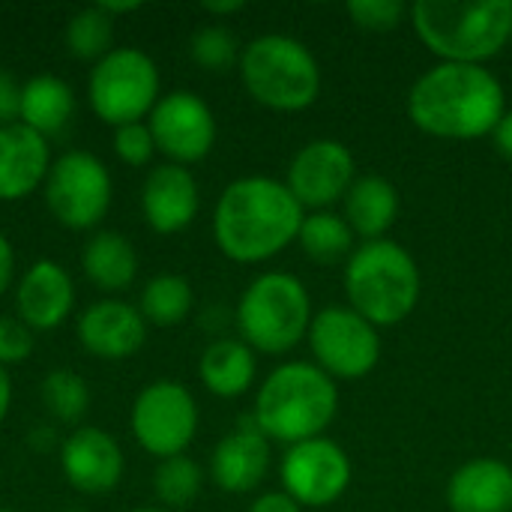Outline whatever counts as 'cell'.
Listing matches in <instances>:
<instances>
[{
	"mask_svg": "<svg viewBox=\"0 0 512 512\" xmlns=\"http://www.w3.org/2000/svg\"><path fill=\"white\" fill-rule=\"evenodd\" d=\"M507 114V93L495 72L474 63H435L408 93L411 123L447 141L492 135Z\"/></svg>",
	"mask_w": 512,
	"mask_h": 512,
	"instance_id": "cell-1",
	"label": "cell"
},
{
	"mask_svg": "<svg viewBox=\"0 0 512 512\" xmlns=\"http://www.w3.org/2000/svg\"><path fill=\"white\" fill-rule=\"evenodd\" d=\"M306 219V210L282 180L240 177L225 186L213 213V237L225 258L261 264L285 252Z\"/></svg>",
	"mask_w": 512,
	"mask_h": 512,
	"instance_id": "cell-2",
	"label": "cell"
},
{
	"mask_svg": "<svg viewBox=\"0 0 512 512\" xmlns=\"http://www.w3.org/2000/svg\"><path fill=\"white\" fill-rule=\"evenodd\" d=\"M339 411V387L315 363L276 366L255 396V426L267 441L303 444L321 438Z\"/></svg>",
	"mask_w": 512,
	"mask_h": 512,
	"instance_id": "cell-3",
	"label": "cell"
},
{
	"mask_svg": "<svg viewBox=\"0 0 512 512\" xmlns=\"http://www.w3.org/2000/svg\"><path fill=\"white\" fill-rule=\"evenodd\" d=\"M411 24L441 63H474L498 57L512 39L510 0H417Z\"/></svg>",
	"mask_w": 512,
	"mask_h": 512,
	"instance_id": "cell-4",
	"label": "cell"
},
{
	"mask_svg": "<svg viewBox=\"0 0 512 512\" xmlns=\"http://www.w3.org/2000/svg\"><path fill=\"white\" fill-rule=\"evenodd\" d=\"M348 306L375 327H396L414 315L423 276L414 255L393 240H369L345 264Z\"/></svg>",
	"mask_w": 512,
	"mask_h": 512,
	"instance_id": "cell-5",
	"label": "cell"
},
{
	"mask_svg": "<svg viewBox=\"0 0 512 512\" xmlns=\"http://www.w3.org/2000/svg\"><path fill=\"white\" fill-rule=\"evenodd\" d=\"M240 78L255 102L273 111H306L321 96V66L294 36L264 33L240 54Z\"/></svg>",
	"mask_w": 512,
	"mask_h": 512,
	"instance_id": "cell-6",
	"label": "cell"
},
{
	"mask_svg": "<svg viewBox=\"0 0 512 512\" xmlns=\"http://www.w3.org/2000/svg\"><path fill=\"white\" fill-rule=\"evenodd\" d=\"M312 300L291 273H261L237 303L240 339L261 354H288L309 336Z\"/></svg>",
	"mask_w": 512,
	"mask_h": 512,
	"instance_id": "cell-7",
	"label": "cell"
},
{
	"mask_svg": "<svg viewBox=\"0 0 512 512\" xmlns=\"http://www.w3.org/2000/svg\"><path fill=\"white\" fill-rule=\"evenodd\" d=\"M87 96L99 120L117 129L141 123L159 102V69L141 48H114L93 66Z\"/></svg>",
	"mask_w": 512,
	"mask_h": 512,
	"instance_id": "cell-8",
	"label": "cell"
},
{
	"mask_svg": "<svg viewBox=\"0 0 512 512\" xmlns=\"http://www.w3.org/2000/svg\"><path fill=\"white\" fill-rule=\"evenodd\" d=\"M306 339L315 366L333 381L366 378L381 360L378 327L357 315L351 306H327L315 312Z\"/></svg>",
	"mask_w": 512,
	"mask_h": 512,
	"instance_id": "cell-9",
	"label": "cell"
},
{
	"mask_svg": "<svg viewBox=\"0 0 512 512\" xmlns=\"http://www.w3.org/2000/svg\"><path fill=\"white\" fill-rule=\"evenodd\" d=\"M45 204L51 216L72 231L99 225L111 207L108 168L93 153H63L45 177Z\"/></svg>",
	"mask_w": 512,
	"mask_h": 512,
	"instance_id": "cell-10",
	"label": "cell"
},
{
	"mask_svg": "<svg viewBox=\"0 0 512 512\" xmlns=\"http://www.w3.org/2000/svg\"><path fill=\"white\" fill-rule=\"evenodd\" d=\"M198 432V405L177 381H153L132 405V435L156 459L183 456Z\"/></svg>",
	"mask_w": 512,
	"mask_h": 512,
	"instance_id": "cell-11",
	"label": "cell"
},
{
	"mask_svg": "<svg viewBox=\"0 0 512 512\" xmlns=\"http://www.w3.org/2000/svg\"><path fill=\"white\" fill-rule=\"evenodd\" d=\"M279 477L285 495H291L300 507L318 510L336 504L348 492L354 468L348 453L336 441L321 435L288 447V453L282 456Z\"/></svg>",
	"mask_w": 512,
	"mask_h": 512,
	"instance_id": "cell-12",
	"label": "cell"
},
{
	"mask_svg": "<svg viewBox=\"0 0 512 512\" xmlns=\"http://www.w3.org/2000/svg\"><path fill=\"white\" fill-rule=\"evenodd\" d=\"M156 150H162L174 165H192L201 162L213 144H216V117L210 105L189 93L174 90L156 102L147 123Z\"/></svg>",
	"mask_w": 512,
	"mask_h": 512,
	"instance_id": "cell-13",
	"label": "cell"
},
{
	"mask_svg": "<svg viewBox=\"0 0 512 512\" xmlns=\"http://www.w3.org/2000/svg\"><path fill=\"white\" fill-rule=\"evenodd\" d=\"M357 180L354 153L336 138H315L300 147L288 165L285 186L306 210H327L336 201H345L348 189Z\"/></svg>",
	"mask_w": 512,
	"mask_h": 512,
	"instance_id": "cell-14",
	"label": "cell"
},
{
	"mask_svg": "<svg viewBox=\"0 0 512 512\" xmlns=\"http://www.w3.org/2000/svg\"><path fill=\"white\" fill-rule=\"evenodd\" d=\"M60 468L72 489L84 495H105L123 477V453L108 432L84 426L63 441Z\"/></svg>",
	"mask_w": 512,
	"mask_h": 512,
	"instance_id": "cell-15",
	"label": "cell"
},
{
	"mask_svg": "<svg viewBox=\"0 0 512 512\" xmlns=\"http://www.w3.org/2000/svg\"><path fill=\"white\" fill-rule=\"evenodd\" d=\"M198 183L183 165H159L147 174L141 189V210L156 234H177L198 216Z\"/></svg>",
	"mask_w": 512,
	"mask_h": 512,
	"instance_id": "cell-16",
	"label": "cell"
},
{
	"mask_svg": "<svg viewBox=\"0 0 512 512\" xmlns=\"http://www.w3.org/2000/svg\"><path fill=\"white\" fill-rule=\"evenodd\" d=\"M78 339L99 360H123L141 351L147 324L141 312L123 300H99L78 318Z\"/></svg>",
	"mask_w": 512,
	"mask_h": 512,
	"instance_id": "cell-17",
	"label": "cell"
},
{
	"mask_svg": "<svg viewBox=\"0 0 512 512\" xmlns=\"http://www.w3.org/2000/svg\"><path fill=\"white\" fill-rule=\"evenodd\" d=\"M267 471H270V441L255 426V417L243 420L231 435H225L210 456L213 483L231 495H246L258 489Z\"/></svg>",
	"mask_w": 512,
	"mask_h": 512,
	"instance_id": "cell-18",
	"label": "cell"
},
{
	"mask_svg": "<svg viewBox=\"0 0 512 512\" xmlns=\"http://www.w3.org/2000/svg\"><path fill=\"white\" fill-rule=\"evenodd\" d=\"M51 171L48 138L30 126H0V201H18L39 189Z\"/></svg>",
	"mask_w": 512,
	"mask_h": 512,
	"instance_id": "cell-19",
	"label": "cell"
},
{
	"mask_svg": "<svg viewBox=\"0 0 512 512\" xmlns=\"http://www.w3.org/2000/svg\"><path fill=\"white\" fill-rule=\"evenodd\" d=\"M15 306L21 324H27L30 330H54L75 306V288L69 273L57 261H36L15 291Z\"/></svg>",
	"mask_w": 512,
	"mask_h": 512,
	"instance_id": "cell-20",
	"label": "cell"
},
{
	"mask_svg": "<svg viewBox=\"0 0 512 512\" xmlns=\"http://www.w3.org/2000/svg\"><path fill=\"white\" fill-rule=\"evenodd\" d=\"M453 512H512V468L501 459H471L447 483Z\"/></svg>",
	"mask_w": 512,
	"mask_h": 512,
	"instance_id": "cell-21",
	"label": "cell"
},
{
	"mask_svg": "<svg viewBox=\"0 0 512 512\" xmlns=\"http://www.w3.org/2000/svg\"><path fill=\"white\" fill-rule=\"evenodd\" d=\"M399 219V189L378 174L357 177L345 195V222L363 243L384 240Z\"/></svg>",
	"mask_w": 512,
	"mask_h": 512,
	"instance_id": "cell-22",
	"label": "cell"
},
{
	"mask_svg": "<svg viewBox=\"0 0 512 512\" xmlns=\"http://www.w3.org/2000/svg\"><path fill=\"white\" fill-rule=\"evenodd\" d=\"M201 384L219 399L243 396L258 375L255 351L243 339H216L204 348L198 363Z\"/></svg>",
	"mask_w": 512,
	"mask_h": 512,
	"instance_id": "cell-23",
	"label": "cell"
},
{
	"mask_svg": "<svg viewBox=\"0 0 512 512\" xmlns=\"http://www.w3.org/2000/svg\"><path fill=\"white\" fill-rule=\"evenodd\" d=\"M84 276L105 294L126 291L138 276V255L132 243L117 231H99L81 252Z\"/></svg>",
	"mask_w": 512,
	"mask_h": 512,
	"instance_id": "cell-24",
	"label": "cell"
},
{
	"mask_svg": "<svg viewBox=\"0 0 512 512\" xmlns=\"http://www.w3.org/2000/svg\"><path fill=\"white\" fill-rule=\"evenodd\" d=\"M75 111L69 84L57 75H36L21 87V123L42 138L60 135Z\"/></svg>",
	"mask_w": 512,
	"mask_h": 512,
	"instance_id": "cell-25",
	"label": "cell"
},
{
	"mask_svg": "<svg viewBox=\"0 0 512 512\" xmlns=\"http://www.w3.org/2000/svg\"><path fill=\"white\" fill-rule=\"evenodd\" d=\"M297 243L306 252V258L321 267H333L354 255V231L345 222V216H339L333 210L306 213Z\"/></svg>",
	"mask_w": 512,
	"mask_h": 512,
	"instance_id": "cell-26",
	"label": "cell"
},
{
	"mask_svg": "<svg viewBox=\"0 0 512 512\" xmlns=\"http://www.w3.org/2000/svg\"><path fill=\"white\" fill-rule=\"evenodd\" d=\"M192 303H195L192 285L183 276L162 273L144 285L138 312L144 321H150L156 327H174L192 312Z\"/></svg>",
	"mask_w": 512,
	"mask_h": 512,
	"instance_id": "cell-27",
	"label": "cell"
},
{
	"mask_svg": "<svg viewBox=\"0 0 512 512\" xmlns=\"http://www.w3.org/2000/svg\"><path fill=\"white\" fill-rule=\"evenodd\" d=\"M201 486H204V474L198 462H192L189 456L162 459L153 474V489H156L159 504H165V510L192 507L195 498L201 495Z\"/></svg>",
	"mask_w": 512,
	"mask_h": 512,
	"instance_id": "cell-28",
	"label": "cell"
},
{
	"mask_svg": "<svg viewBox=\"0 0 512 512\" xmlns=\"http://www.w3.org/2000/svg\"><path fill=\"white\" fill-rule=\"evenodd\" d=\"M111 42H114V18L99 6L81 9L66 24V48L78 60H96L99 63L105 54L114 51Z\"/></svg>",
	"mask_w": 512,
	"mask_h": 512,
	"instance_id": "cell-29",
	"label": "cell"
},
{
	"mask_svg": "<svg viewBox=\"0 0 512 512\" xmlns=\"http://www.w3.org/2000/svg\"><path fill=\"white\" fill-rule=\"evenodd\" d=\"M42 402L60 423H78L87 414L90 390L81 375L69 369H57L42 381Z\"/></svg>",
	"mask_w": 512,
	"mask_h": 512,
	"instance_id": "cell-30",
	"label": "cell"
},
{
	"mask_svg": "<svg viewBox=\"0 0 512 512\" xmlns=\"http://www.w3.org/2000/svg\"><path fill=\"white\" fill-rule=\"evenodd\" d=\"M189 51H192V60L198 66H204V69H210V72L231 69L234 63H240V54H243V48L237 45V36L228 27H219V24L201 27L192 36Z\"/></svg>",
	"mask_w": 512,
	"mask_h": 512,
	"instance_id": "cell-31",
	"label": "cell"
},
{
	"mask_svg": "<svg viewBox=\"0 0 512 512\" xmlns=\"http://www.w3.org/2000/svg\"><path fill=\"white\" fill-rule=\"evenodd\" d=\"M345 9H348L351 21L369 33H390L411 12L402 0H351Z\"/></svg>",
	"mask_w": 512,
	"mask_h": 512,
	"instance_id": "cell-32",
	"label": "cell"
},
{
	"mask_svg": "<svg viewBox=\"0 0 512 512\" xmlns=\"http://www.w3.org/2000/svg\"><path fill=\"white\" fill-rule=\"evenodd\" d=\"M153 150H156V144H153V135L144 123H129V126H120L114 132V153L132 168L147 165Z\"/></svg>",
	"mask_w": 512,
	"mask_h": 512,
	"instance_id": "cell-33",
	"label": "cell"
},
{
	"mask_svg": "<svg viewBox=\"0 0 512 512\" xmlns=\"http://www.w3.org/2000/svg\"><path fill=\"white\" fill-rule=\"evenodd\" d=\"M33 351L30 327L15 318H0V366L24 363Z\"/></svg>",
	"mask_w": 512,
	"mask_h": 512,
	"instance_id": "cell-34",
	"label": "cell"
},
{
	"mask_svg": "<svg viewBox=\"0 0 512 512\" xmlns=\"http://www.w3.org/2000/svg\"><path fill=\"white\" fill-rule=\"evenodd\" d=\"M18 117H21V87L6 69H0V126L18 123Z\"/></svg>",
	"mask_w": 512,
	"mask_h": 512,
	"instance_id": "cell-35",
	"label": "cell"
},
{
	"mask_svg": "<svg viewBox=\"0 0 512 512\" xmlns=\"http://www.w3.org/2000/svg\"><path fill=\"white\" fill-rule=\"evenodd\" d=\"M249 512H303V507L285 492H264L261 498L252 501Z\"/></svg>",
	"mask_w": 512,
	"mask_h": 512,
	"instance_id": "cell-36",
	"label": "cell"
},
{
	"mask_svg": "<svg viewBox=\"0 0 512 512\" xmlns=\"http://www.w3.org/2000/svg\"><path fill=\"white\" fill-rule=\"evenodd\" d=\"M12 276H15V255H12L9 240H6L3 231H0V297H3L6 288L12 285Z\"/></svg>",
	"mask_w": 512,
	"mask_h": 512,
	"instance_id": "cell-37",
	"label": "cell"
},
{
	"mask_svg": "<svg viewBox=\"0 0 512 512\" xmlns=\"http://www.w3.org/2000/svg\"><path fill=\"white\" fill-rule=\"evenodd\" d=\"M492 138H495V147H498V153L512 162V111H507L504 117H501V123H498V129L492 132Z\"/></svg>",
	"mask_w": 512,
	"mask_h": 512,
	"instance_id": "cell-38",
	"label": "cell"
},
{
	"mask_svg": "<svg viewBox=\"0 0 512 512\" xmlns=\"http://www.w3.org/2000/svg\"><path fill=\"white\" fill-rule=\"evenodd\" d=\"M246 3L243 0H210V3H204V12H210V15H231V12H240Z\"/></svg>",
	"mask_w": 512,
	"mask_h": 512,
	"instance_id": "cell-39",
	"label": "cell"
},
{
	"mask_svg": "<svg viewBox=\"0 0 512 512\" xmlns=\"http://www.w3.org/2000/svg\"><path fill=\"white\" fill-rule=\"evenodd\" d=\"M9 402H12V387H9V375H6V366H0V423L9 411Z\"/></svg>",
	"mask_w": 512,
	"mask_h": 512,
	"instance_id": "cell-40",
	"label": "cell"
},
{
	"mask_svg": "<svg viewBox=\"0 0 512 512\" xmlns=\"http://www.w3.org/2000/svg\"><path fill=\"white\" fill-rule=\"evenodd\" d=\"M99 9H105V12L114 18V15H120V12H135V9H141V3H114V0H105V3H99Z\"/></svg>",
	"mask_w": 512,
	"mask_h": 512,
	"instance_id": "cell-41",
	"label": "cell"
},
{
	"mask_svg": "<svg viewBox=\"0 0 512 512\" xmlns=\"http://www.w3.org/2000/svg\"><path fill=\"white\" fill-rule=\"evenodd\" d=\"M132 512H168V510H159V507H144V510H132Z\"/></svg>",
	"mask_w": 512,
	"mask_h": 512,
	"instance_id": "cell-42",
	"label": "cell"
},
{
	"mask_svg": "<svg viewBox=\"0 0 512 512\" xmlns=\"http://www.w3.org/2000/svg\"><path fill=\"white\" fill-rule=\"evenodd\" d=\"M0 512H15V510H3V507H0Z\"/></svg>",
	"mask_w": 512,
	"mask_h": 512,
	"instance_id": "cell-43",
	"label": "cell"
},
{
	"mask_svg": "<svg viewBox=\"0 0 512 512\" xmlns=\"http://www.w3.org/2000/svg\"><path fill=\"white\" fill-rule=\"evenodd\" d=\"M63 512H81V510H63Z\"/></svg>",
	"mask_w": 512,
	"mask_h": 512,
	"instance_id": "cell-44",
	"label": "cell"
}]
</instances>
